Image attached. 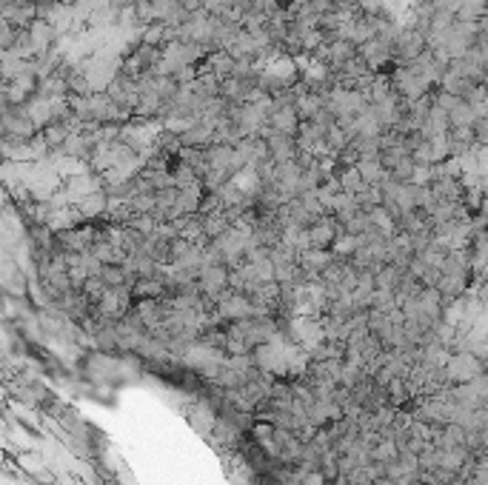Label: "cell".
<instances>
[{"instance_id":"cell-1","label":"cell","mask_w":488,"mask_h":485,"mask_svg":"<svg viewBox=\"0 0 488 485\" xmlns=\"http://www.w3.org/2000/svg\"><path fill=\"white\" fill-rule=\"evenodd\" d=\"M308 240H312L315 248H323L329 243H337V229L331 223H317V226H312V232H308Z\"/></svg>"},{"instance_id":"cell-2","label":"cell","mask_w":488,"mask_h":485,"mask_svg":"<svg viewBox=\"0 0 488 485\" xmlns=\"http://www.w3.org/2000/svg\"><path fill=\"white\" fill-rule=\"evenodd\" d=\"M474 138H477V146L488 149V114L477 117V123H474Z\"/></svg>"},{"instance_id":"cell-3","label":"cell","mask_w":488,"mask_h":485,"mask_svg":"<svg viewBox=\"0 0 488 485\" xmlns=\"http://www.w3.org/2000/svg\"><path fill=\"white\" fill-rule=\"evenodd\" d=\"M103 277H106L109 283H120V280H123V272H120V269H106Z\"/></svg>"}]
</instances>
